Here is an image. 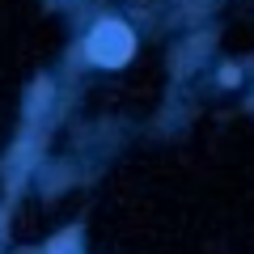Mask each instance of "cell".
Masks as SVG:
<instances>
[{"label":"cell","mask_w":254,"mask_h":254,"mask_svg":"<svg viewBox=\"0 0 254 254\" xmlns=\"http://www.w3.org/2000/svg\"><path fill=\"white\" fill-rule=\"evenodd\" d=\"M89 60L102 64V68H119V64L131 60V47H136V38H131V30L123 26V21H102L98 30L89 34Z\"/></svg>","instance_id":"6da1fadb"}]
</instances>
